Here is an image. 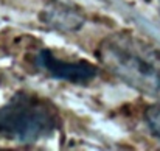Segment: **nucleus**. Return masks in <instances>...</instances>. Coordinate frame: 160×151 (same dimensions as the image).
I'll list each match as a JSON object with an SVG mask.
<instances>
[{
	"label": "nucleus",
	"instance_id": "nucleus-1",
	"mask_svg": "<svg viewBox=\"0 0 160 151\" xmlns=\"http://www.w3.org/2000/svg\"><path fill=\"white\" fill-rule=\"evenodd\" d=\"M98 58L124 84L160 100V51L157 49L129 33H113L100 42Z\"/></svg>",
	"mask_w": 160,
	"mask_h": 151
},
{
	"label": "nucleus",
	"instance_id": "nucleus-2",
	"mask_svg": "<svg viewBox=\"0 0 160 151\" xmlns=\"http://www.w3.org/2000/svg\"><path fill=\"white\" fill-rule=\"evenodd\" d=\"M59 123L53 103L31 92H17L0 106V139L5 140L39 143L53 136Z\"/></svg>",
	"mask_w": 160,
	"mask_h": 151
},
{
	"label": "nucleus",
	"instance_id": "nucleus-3",
	"mask_svg": "<svg viewBox=\"0 0 160 151\" xmlns=\"http://www.w3.org/2000/svg\"><path fill=\"white\" fill-rule=\"evenodd\" d=\"M34 65L52 78L72 83V84H87L98 75V67L89 61H67L56 56L50 49H42L34 56Z\"/></svg>",
	"mask_w": 160,
	"mask_h": 151
},
{
	"label": "nucleus",
	"instance_id": "nucleus-4",
	"mask_svg": "<svg viewBox=\"0 0 160 151\" xmlns=\"http://www.w3.org/2000/svg\"><path fill=\"white\" fill-rule=\"evenodd\" d=\"M39 19L48 28L59 33H76L86 23V16L75 6L62 2H52L41 13Z\"/></svg>",
	"mask_w": 160,
	"mask_h": 151
},
{
	"label": "nucleus",
	"instance_id": "nucleus-5",
	"mask_svg": "<svg viewBox=\"0 0 160 151\" xmlns=\"http://www.w3.org/2000/svg\"><path fill=\"white\" fill-rule=\"evenodd\" d=\"M145 122L151 134L160 140V104L149 106L145 112Z\"/></svg>",
	"mask_w": 160,
	"mask_h": 151
}]
</instances>
